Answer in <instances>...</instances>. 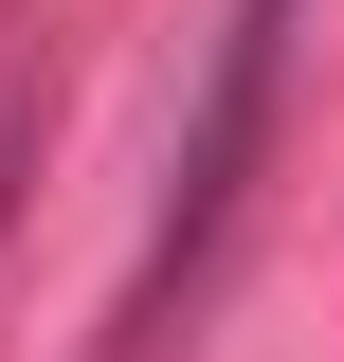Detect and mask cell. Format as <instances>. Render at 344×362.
Returning a JSON list of instances; mask_svg holds the SVG:
<instances>
[{"mask_svg": "<svg viewBox=\"0 0 344 362\" xmlns=\"http://www.w3.org/2000/svg\"><path fill=\"white\" fill-rule=\"evenodd\" d=\"M272 73H290V0H236V18H217V90H200V145H181V199H164V235H145V290H127V362L164 344L181 272L217 254L236 181H254V145H272Z\"/></svg>", "mask_w": 344, "mask_h": 362, "instance_id": "obj_1", "label": "cell"}]
</instances>
